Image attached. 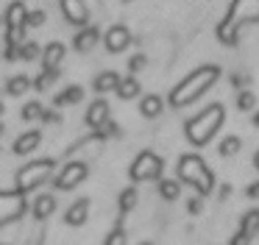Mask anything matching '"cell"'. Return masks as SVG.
Returning <instances> with one entry per match:
<instances>
[{
    "mask_svg": "<svg viewBox=\"0 0 259 245\" xmlns=\"http://www.w3.org/2000/svg\"><path fill=\"white\" fill-rule=\"evenodd\" d=\"M220 78V67L218 64H203L198 70H192L184 81H179L173 89H170V98L167 103L173 109H184V106L195 103L206 89H212V84Z\"/></svg>",
    "mask_w": 259,
    "mask_h": 245,
    "instance_id": "obj_1",
    "label": "cell"
},
{
    "mask_svg": "<svg viewBox=\"0 0 259 245\" xmlns=\"http://www.w3.org/2000/svg\"><path fill=\"white\" fill-rule=\"evenodd\" d=\"M223 120H226V111L220 103H212V106H206V109H201L195 117H190V120L184 123L187 142L195 145V148H203V145L212 142V137L220 131Z\"/></svg>",
    "mask_w": 259,
    "mask_h": 245,
    "instance_id": "obj_2",
    "label": "cell"
},
{
    "mask_svg": "<svg viewBox=\"0 0 259 245\" xmlns=\"http://www.w3.org/2000/svg\"><path fill=\"white\" fill-rule=\"evenodd\" d=\"M251 22H259V0H234L229 14L218 25V39L231 48L240 39V28L251 25Z\"/></svg>",
    "mask_w": 259,
    "mask_h": 245,
    "instance_id": "obj_3",
    "label": "cell"
},
{
    "mask_svg": "<svg viewBox=\"0 0 259 245\" xmlns=\"http://www.w3.org/2000/svg\"><path fill=\"white\" fill-rule=\"evenodd\" d=\"M179 181L192 187L198 195H212L214 192V173L198 153H184L179 159Z\"/></svg>",
    "mask_w": 259,
    "mask_h": 245,
    "instance_id": "obj_4",
    "label": "cell"
},
{
    "mask_svg": "<svg viewBox=\"0 0 259 245\" xmlns=\"http://www.w3.org/2000/svg\"><path fill=\"white\" fill-rule=\"evenodd\" d=\"M53 176V159H36L17 170V189L20 192H34L48 178Z\"/></svg>",
    "mask_w": 259,
    "mask_h": 245,
    "instance_id": "obj_5",
    "label": "cell"
},
{
    "mask_svg": "<svg viewBox=\"0 0 259 245\" xmlns=\"http://www.w3.org/2000/svg\"><path fill=\"white\" fill-rule=\"evenodd\" d=\"M162 167H164L162 156L153 153V150H142L131 161L128 176H131V181H159L162 178Z\"/></svg>",
    "mask_w": 259,
    "mask_h": 245,
    "instance_id": "obj_6",
    "label": "cell"
},
{
    "mask_svg": "<svg viewBox=\"0 0 259 245\" xmlns=\"http://www.w3.org/2000/svg\"><path fill=\"white\" fill-rule=\"evenodd\" d=\"M25 215V192L12 189V192H0V226L20 220Z\"/></svg>",
    "mask_w": 259,
    "mask_h": 245,
    "instance_id": "obj_7",
    "label": "cell"
},
{
    "mask_svg": "<svg viewBox=\"0 0 259 245\" xmlns=\"http://www.w3.org/2000/svg\"><path fill=\"white\" fill-rule=\"evenodd\" d=\"M87 176H90V167H87L84 161H67V165L59 170V176L53 178V184H56V189H75Z\"/></svg>",
    "mask_w": 259,
    "mask_h": 245,
    "instance_id": "obj_8",
    "label": "cell"
},
{
    "mask_svg": "<svg viewBox=\"0 0 259 245\" xmlns=\"http://www.w3.org/2000/svg\"><path fill=\"white\" fill-rule=\"evenodd\" d=\"M103 45H106L109 53H123L131 45V31L125 25H112L106 31V36H103Z\"/></svg>",
    "mask_w": 259,
    "mask_h": 245,
    "instance_id": "obj_9",
    "label": "cell"
},
{
    "mask_svg": "<svg viewBox=\"0 0 259 245\" xmlns=\"http://www.w3.org/2000/svg\"><path fill=\"white\" fill-rule=\"evenodd\" d=\"M62 14L73 25H87V20H90V9L84 0H62Z\"/></svg>",
    "mask_w": 259,
    "mask_h": 245,
    "instance_id": "obj_10",
    "label": "cell"
},
{
    "mask_svg": "<svg viewBox=\"0 0 259 245\" xmlns=\"http://www.w3.org/2000/svg\"><path fill=\"white\" fill-rule=\"evenodd\" d=\"M98 39H101V31H98L95 25H84L78 33H75V39H73V48L78 50V53H90V50L98 45Z\"/></svg>",
    "mask_w": 259,
    "mask_h": 245,
    "instance_id": "obj_11",
    "label": "cell"
},
{
    "mask_svg": "<svg viewBox=\"0 0 259 245\" xmlns=\"http://www.w3.org/2000/svg\"><path fill=\"white\" fill-rule=\"evenodd\" d=\"M39 145H42V131L31 128V131H25V134H20V137H17V142H14V153H17V156H28V153H34Z\"/></svg>",
    "mask_w": 259,
    "mask_h": 245,
    "instance_id": "obj_12",
    "label": "cell"
},
{
    "mask_svg": "<svg viewBox=\"0 0 259 245\" xmlns=\"http://www.w3.org/2000/svg\"><path fill=\"white\" fill-rule=\"evenodd\" d=\"M64 53H67V48H64L62 42H51L45 45V50H42V70H59V64H62Z\"/></svg>",
    "mask_w": 259,
    "mask_h": 245,
    "instance_id": "obj_13",
    "label": "cell"
},
{
    "mask_svg": "<svg viewBox=\"0 0 259 245\" xmlns=\"http://www.w3.org/2000/svg\"><path fill=\"white\" fill-rule=\"evenodd\" d=\"M87 217H90V198H78L73 206H67V212H64V223H67V226H84Z\"/></svg>",
    "mask_w": 259,
    "mask_h": 245,
    "instance_id": "obj_14",
    "label": "cell"
},
{
    "mask_svg": "<svg viewBox=\"0 0 259 245\" xmlns=\"http://www.w3.org/2000/svg\"><path fill=\"white\" fill-rule=\"evenodd\" d=\"M84 120H87V126H90V128H95V131H98L103 123H109V103H106V100H95V103H90Z\"/></svg>",
    "mask_w": 259,
    "mask_h": 245,
    "instance_id": "obj_15",
    "label": "cell"
},
{
    "mask_svg": "<svg viewBox=\"0 0 259 245\" xmlns=\"http://www.w3.org/2000/svg\"><path fill=\"white\" fill-rule=\"evenodd\" d=\"M95 92H117V87H120V75L114 70H106V72H101V75H95Z\"/></svg>",
    "mask_w": 259,
    "mask_h": 245,
    "instance_id": "obj_16",
    "label": "cell"
},
{
    "mask_svg": "<svg viewBox=\"0 0 259 245\" xmlns=\"http://www.w3.org/2000/svg\"><path fill=\"white\" fill-rule=\"evenodd\" d=\"M140 111H142V117L153 120V117H159L164 111V100L159 98V95H145V98L140 100Z\"/></svg>",
    "mask_w": 259,
    "mask_h": 245,
    "instance_id": "obj_17",
    "label": "cell"
},
{
    "mask_svg": "<svg viewBox=\"0 0 259 245\" xmlns=\"http://www.w3.org/2000/svg\"><path fill=\"white\" fill-rule=\"evenodd\" d=\"M53 209H56V198L53 195H39V198L34 200V217L36 220H48V217L53 215Z\"/></svg>",
    "mask_w": 259,
    "mask_h": 245,
    "instance_id": "obj_18",
    "label": "cell"
},
{
    "mask_svg": "<svg viewBox=\"0 0 259 245\" xmlns=\"http://www.w3.org/2000/svg\"><path fill=\"white\" fill-rule=\"evenodd\" d=\"M179 192H181V181L179 178H159V195L162 200H179Z\"/></svg>",
    "mask_w": 259,
    "mask_h": 245,
    "instance_id": "obj_19",
    "label": "cell"
},
{
    "mask_svg": "<svg viewBox=\"0 0 259 245\" xmlns=\"http://www.w3.org/2000/svg\"><path fill=\"white\" fill-rule=\"evenodd\" d=\"M240 231L242 234H248V237H256L259 234V209H251V212H245L242 215V220H240Z\"/></svg>",
    "mask_w": 259,
    "mask_h": 245,
    "instance_id": "obj_20",
    "label": "cell"
},
{
    "mask_svg": "<svg viewBox=\"0 0 259 245\" xmlns=\"http://www.w3.org/2000/svg\"><path fill=\"white\" fill-rule=\"evenodd\" d=\"M31 87H34V81H31V78H25V75H14V78H9V81H6V92L14 95V98L25 95Z\"/></svg>",
    "mask_w": 259,
    "mask_h": 245,
    "instance_id": "obj_21",
    "label": "cell"
},
{
    "mask_svg": "<svg viewBox=\"0 0 259 245\" xmlns=\"http://www.w3.org/2000/svg\"><path fill=\"white\" fill-rule=\"evenodd\" d=\"M81 98H84V89L73 84V87H67L64 92L56 95V106H75V103H81Z\"/></svg>",
    "mask_w": 259,
    "mask_h": 245,
    "instance_id": "obj_22",
    "label": "cell"
},
{
    "mask_svg": "<svg viewBox=\"0 0 259 245\" xmlns=\"http://www.w3.org/2000/svg\"><path fill=\"white\" fill-rule=\"evenodd\" d=\"M140 89H142V87H140V81H137L134 75H131V78H120L117 95H120L123 100H134L137 95H140Z\"/></svg>",
    "mask_w": 259,
    "mask_h": 245,
    "instance_id": "obj_23",
    "label": "cell"
},
{
    "mask_svg": "<svg viewBox=\"0 0 259 245\" xmlns=\"http://www.w3.org/2000/svg\"><path fill=\"white\" fill-rule=\"evenodd\" d=\"M240 148H242V139L234 137V134H229V137L220 142V156H223V159H231V156L240 153Z\"/></svg>",
    "mask_w": 259,
    "mask_h": 245,
    "instance_id": "obj_24",
    "label": "cell"
},
{
    "mask_svg": "<svg viewBox=\"0 0 259 245\" xmlns=\"http://www.w3.org/2000/svg\"><path fill=\"white\" fill-rule=\"evenodd\" d=\"M56 78H59V70H42L39 75L34 78V89H36V92H45V89L53 87Z\"/></svg>",
    "mask_w": 259,
    "mask_h": 245,
    "instance_id": "obj_25",
    "label": "cell"
},
{
    "mask_svg": "<svg viewBox=\"0 0 259 245\" xmlns=\"http://www.w3.org/2000/svg\"><path fill=\"white\" fill-rule=\"evenodd\" d=\"M137 200H140V195H137V189L134 187H128V189H123V192H120V200H117V206H120V212H131L137 206Z\"/></svg>",
    "mask_w": 259,
    "mask_h": 245,
    "instance_id": "obj_26",
    "label": "cell"
},
{
    "mask_svg": "<svg viewBox=\"0 0 259 245\" xmlns=\"http://www.w3.org/2000/svg\"><path fill=\"white\" fill-rule=\"evenodd\" d=\"M39 45L36 42H23L17 48V59H23V61H34V59H39Z\"/></svg>",
    "mask_w": 259,
    "mask_h": 245,
    "instance_id": "obj_27",
    "label": "cell"
},
{
    "mask_svg": "<svg viewBox=\"0 0 259 245\" xmlns=\"http://www.w3.org/2000/svg\"><path fill=\"white\" fill-rule=\"evenodd\" d=\"M253 106H256V95H253L251 89H240V95H237V109H240V111H251Z\"/></svg>",
    "mask_w": 259,
    "mask_h": 245,
    "instance_id": "obj_28",
    "label": "cell"
},
{
    "mask_svg": "<svg viewBox=\"0 0 259 245\" xmlns=\"http://www.w3.org/2000/svg\"><path fill=\"white\" fill-rule=\"evenodd\" d=\"M42 111H45V109H42L39 103H25L23 111H20V117H23V120H39Z\"/></svg>",
    "mask_w": 259,
    "mask_h": 245,
    "instance_id": "obj_29",
    "label": "cell"
},
{
    "mask_svg": "<svg viewBox=\"0 0 259 245\" xmlns=\"http://www.w3.org/2000/svg\"><path fill=\"white\" fill-rule=\"evenodd\" d=\"M45 22H48V14H45V11H31V14L28 17H25V25H31V28H39V25H45Z\"/></svg>",
    "mask_w": 259,
    "mask_h": 245,
    "instance_id": "obj_30",
    "label": "cell"
},
{
    "mask_svg": "<svg viewBox=\"0 0 259 245\" xmlns=\"http://www.w3.org/2000/svg\"><path fill=\"white\" fill-rule=\"evenodd\" d=\"M187 212H190V215H201L203 212V195H195V198L187 200Z\"/></svg>",
    "mask_w": 259,
    "mask_h": 245,
    "instance_id": "obj_31",
    "label": "cell"
},
{
    "mask_svg": "<svg viewBox=\"0 0 259 245\" xmlns=\"http://www.w3.org/2000/svg\"><path fill=\"white\" fill-rule=\"evenodd\" d=\"M103 245H125V231H123V228H114V231L106 237V242H103Z\"/></svg>",
    "mask_w": 259,
    "mask_h": 245,
    "instance_id": "obj_32",
    "label": "cell"
},
{
    "mask_svg": "<svg viewBox=\"0 0 259 245\" xmlns=\"http://www.w3.org/2000/svg\"><path fill=\"white\" fill-rule=\"evenodd\" d=\"M145 64H148V59L140 53V56H134V59L128 61V70H131V72H140V70H145Z\"/></svg>",
    "mask_w": 259,
    "mask_h": 245,
    "instance_id": "obj_33",
    "label": "cell"
},
{
    "mask_svg": "<svg viewBox=\"0 0 259 245\" xmlns=\"http://www.w3.org/2000/svg\"><path fill=\"white\" fill-rule=\"evenodd\" d=\"M253 239L248 237V234H242L240 228H237V234H231V239H229V245H251Z\"/></svg>",
    "mask_w": 259,
    "mask_h": 245,
    "instance_id": "obj_34",
    "label": "cell"
},
{
    "mask_svg": "<svg viewBox=\"0 0 259 245\" xmlns=\"http://www.w3.org/2000/svg\"><path fill=\"white\" fill-rule=\"evenodd\" d=\"M245 195H248V198H256V200H259V178H256V181H253L251 187L245 189Z\"/></svg>",
    "mask_w": 259,
    "mask_h": 245,
    "instance_id": "obj_35",
    "label": "cell"
},
{
    "mask_svg": "<svg viewBox=\"0 0 259 245\" xmlns=\"http://www.w3.org/2000/svg\"><path fill=\"white\" fill-rule=\"evenodd\" d=\"M253 167H256V170H259V150H256V153H253Z\"/></svg>",
    "mask_w": 259,
    "mask_h": 245,
    "instance_id": "obj_36",
    "label": "cell"
},
{
    "mask_svg": "<svg viewBox=\"0 0 259 245\" xmlns=\"http://www.w3.org/2000/svg\"><path fill=\"white\" fill-rule=\"evenodd\" d=\"M253 126H259V111H256V114H253Z\"/></svg>",
    "mask_w": 259,
    "mask_h": 245,
    "instance_id": "obj_37",
    "label": "cell"
},
{
    "mask_svg": "<svg viewBox=\"0 0 259 245\" xmlns=\"http://www.w3.org/2000/svg\"><path fill=\"white\" fill-rule=\"evenodd\" d=\"M0 114H3V100H0Z\"/></svg>",
    "mask_w": 259,
    "mask_h": 245,
    "instance_id": "obj_38",
    "label": "cell"
},
{
    "mask_svg": "<svg viewBox=\"0 0 259 245\" xmlns=\"http://www.w3.org/2000/svg\"><path fill=\"white\" fill-rule=\"evenodd\" d=\"M142 245H151V242H142Z\"/></svg>",
    "mask_w": 259,
    "mask_h": 245,
    "instance_id": "obj_39",
    "label": "cell"
}]
</instances>
